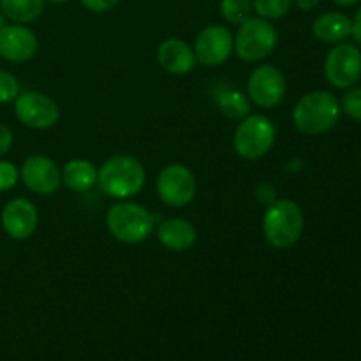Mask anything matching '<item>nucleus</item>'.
<instances>
[{"label": "nucleus", "instance_id": "nucleus-1", "mask_svg": "<svg viewBox=\"0 0 361 361\" xmlns=\"http://www.w3.org/2000/svg\"><path fill=\"white\" fill-rule=\"evenodd\" d=\"M147 169L134 155L118 154L106 159L97 169V185L108 197L116 201L130 200L143 190Z\"/></svg>", "mask_w": 361, "mask_h": 361}, {"label": "nucleus", "instance_id": "nucleus-2", "mask_svg": "<svg viewBox=\"0 0 361 361\" xmlns=\"http://www.w3.org/2000/svg\"><path fill=\"white\" fill-rule=\"evenodd\" d=\"M261 229L268 245L277 250H288L302 238L305 215L296 201L275 200L264 210Z\"/></svg>", "mask_w": 361, "mask_h": 361}, {"label": "nucleus", "instance_id": "nucleus-3", "mask_svg": "<svg viewBox=\"0 0 361 361\" xmlns=\"http://www.w3.org/2000/svg\"><path fill=\"white\" fill-rule=\"evenodd\" d=\"M341 101L328 90H314L300 97L293 109V123L307 136H319L338 123Z\"/></svg>", "mask_w": 361, "mask_h": 361}, {"label": "nucleus", "instance_id": "nucleus-4", "mask_svg": "<svg viewBox=\"0 0 361 361\" xmlns=\"http://www.w3.org/2000/svg\"><path fill=\"white\" fill-rule=\"evenodd\" d=\"M106 226L116 242L137 245L150 238L155 228V219L143 204L123 200L109 208L106 214Z\"/></svg>", "mask_w": 361, "mask_h": 361}, {"label": "nucleus", "instance_id": "nucleus-5", "mask_svg": "<svg viewBox=\"0 0 361 361\" xmlns=\"http://www.w3.org/2000/svg\"><path fill=\"white\" fill-rule=\"evenodd\" d=\"M277 141V127L270 116L250 113L240 120L233 134V148L245 161H257L274 148Z\"/></svg>", "mask_w": 361, "mask_h": 361}, {"label": "nucleus", "instance_id": "nucleus-6", "mask_svg": "<svg viewBox=\"0 0 361 361\" xmlns=\"http://www.w3.org/2000/svg\"><path fill=\"white\" fill-rule=\"evenodd\" d=\"M279 46V32L271 21L250 16L238 25L235 37V53L240 60L257 63L274 55Z\"/></svg>", "mask_w": 361, "mask_h": 361}, {"label": "nucleus", "instance_id": "nucleus-7", "mask_svg": "<svg viewBox=\"0 0 361 361\" xmlns=\"http://www.w3.org/2000/svg\"><path fill=\"white\" fill-rule=\"evenodd\" d=\"M155 190L162 204L169 208H183L196 197L197 182L194 173L185 164L164 166L155 180Z\"/></svg>", "mask_w": 361, "mask_h": 361}, {"label": "nucleus", "instance_id": "nucleus-8", "mask_svg": "<svg viewBox=\"0 0 361 361\" xmlns=\"http://www.w3.org/2000/svg\"><path fill=\"white\" fill-rule=\"evenodd\" d=\"M14 115L21 126L34 130H48L60 120L59 104L37 90L20 92L14 99Z\"/></svg>", "mask_w": 361, "mask_h": 361}, {"label": "nucleus", "instance_id": "nucleus-9", "mask_svg": "<svg viewBox=\"0 0 361 361\" xmlns=\"http://www.w3.org/2000/svg\"><path fill=\"white\" fill-rule=\"evenodd\" d=\"M288 92V83L279 67L261 63L247 78V97L259 108L270 109L281 104Z\"/></svg>", "mask_w": 361, "mask_h": 361}, {"label": "nucleus", "instance_id": "nucleus-10", "mask_svg": "<svg viewBox=\"0 0 361 361\" xmlns=\"http://www.w3.org/2000/svg\"><path fill=\"white\" fill-rule=\"evenodd\" d=\"M324 76L328 83L341 90L353 88L361 78V49L351 42L335 44L324 60Z\"/></svg>", "mask_w": 361, "mask_h": 361}, {"label": "nucleus", "instance_id": "nucleus-11", "mask_svg": "<svg viewBox=\"0 0 361 361\" xmlns=\"http://www.w3.org/2000/svg\"><path fill=\"white\" fill-rule=\"evenodd\" d=\"M194 55L204 67H219L228 62L235 53V37L224 25H208L194 41Z\"/></svg>", "mask_w": 361, "mask_h": 361}, {"label": "nucleus", "instance_id": "nucleus-12", "mask_svg": "<svg viewBox=\"0 0 361 361\" xmlns=\"http://www.w3.org/2000/svg\"><path fill=\"white\" fill-rule=\"evenodd\" d=\"M20 180L37 196H53L62 185V168L46 155H30L20 168Z\"/></svg>", "mask_w": 361, "mask_h": 361}, {"label": "nucleus", "instance_id": "nucleus-13", "mask_svg": "<svg viewBox=\"0 0 361 361\" xmlns=\"http://www.w3.org/2000/svg\"><path fill=\"white\" fill-rule=\"evenodd\" d=\"M0 222L11 240L25 242L35 233L39 226V212L27 197H14L7 201L0 214Z\"/></svg>", "mask_w": 361, "mask_h": 361}, {"label": "nucleus", "instance_id": "nucleus-14", "mask_svg": "<svg viewBox=\"0 0 361 361\" xmlns=\"http://www.w3.org/2000/svg\"><path fill=\"white\" fill-rule=\"evenodd\" d=\"M39 39L27 25H6L0 30V56L11 63H25L37 53Z\"/></svg>", "mask_w": 361, "mask_h": 361}, {"label": "nucleus", "instance_id": "nucleus-15", "mask_svg": "<svg viewBox=\"0 0 361 361\" xmlns=\"http://www.w3.org/2000/svg\"><path fill=\"white\" fill-rule=\"evenodd\" d=\"M157 62L166 73L173 76H187L197 66L192 46L178 37L166 39L159 44Z\"/></svg>", "mask_w": 361, "mask_h": 361}, {"label": "nucleus", "instance_id": "nucleus-16", "mask_svg": "<svg viewBox=\"0 0 361 361\" xmlns=\"http://www.w3.org/2000/svg\"><path fill=\"white\" fill-rule=\"evenodd\" d=\"M157 240L171 252H185L197 242V229L183 217L164 219L157 228Z\"/></svg>", "mask_w": 361, "mask_h": 361}, {"label": "nucleus", "instance_id": "nucleus-17", "mask_svg": "<svg viewBox=\"0 0 361 361\" xmlns=\"http://www.w3.org/2000/svg\"><path fill=\"white\" fill-rule=\"evenodd\" d=\"M312 34L317 41L324 44H341L351 37L353 23L345 14L331 11L316 18L312 25Z\"/></svg>", "mask_w": 361, "mask_h": 361}, {"label": "nucleus", "instance_id": "nucleus-18", "mask_svg": "<svg viewBox=\"0 0 361 361\" xmlns=\"http://www.w3.org/2000/svg\"><path fill=\"white\" fill-rule=\"evenodd\" d=\"M62 183L73 192H88L97 185V168L88 159H71L62 168Z\"/></svg>", "mask_w": 361, "mask_h": 361}, {"label": "nucleus", "instance_id": "nucleus-19", "mask_svg": "<svg viewBox=\"0 0 361 361\" xmlns=\"http://www.w3.org/2000/svg\"><path fill=\"white\" fill-rule=\"evenodd\" d=\"M44 0H0V11L13 23L27 25L44 13Z\"/></svg>", "mask_w": 361, "mask_h": 361}, {"label": "nucleus", "instance_id": "nucleus-20", "mask_svg": "<svg viewBox=\"0 0 361 361\" xmlns=\"http://www.w3.org/2000/svg\"><path fill=\"white\" fill-rule=\"evenodd\" d=\"M250 99L247 94L240 90H222L217 95V106L222 115L229 120H243L247 115H250Z\"/></svg>", "mask_w": 361, "mask_h": 361}, {"label": "nucleus", "instance_id": "nucleus-21", "mask_svg": "<svg viewBox=\"0 0 361 361\" xmlns=\"http://www.w3.org/2000/svg\"><path fill=\"white\" fill-rule=\"evenodd\" d=\"M219 13L222 20L231 25H242L252 16V0H221Z\"/></svg>", "mask_w": 361, "mask_h": 361}, {"label": "nucleus", "instance_id": "nucleus-22", "mask_svg": "<svg viewBox=\"0 0 361 361\" xmlns=\"http://www.w3.org/2000/svg\"><path fill=\"white\" fill-rule=\"evenodd\" d=\"M293 0H252L254 13L268 21L281 20L291 11Z\"/></svg>", "mask_w": 361, "mask_h": 361}, {"label": "nucleus", "instance_id": "nucleus-23", "mask_svg": "<svg viewBox=\"0 0 361 361\" xmlns=\"http://www.w3.org/2000/svg\"><path fill=\"white\" fill-rule=\"evenodd\" d=\"M20 81L9 71L0 69V104H9L20 95Z\"/></svg>", "mask_w": 361, "mask_h": 361}, {"label": "nucleus", "instance_id": "nucleus-24", "mask_svg": "<svg viewBox=\"0 0 361 361\" xmlns=\"http://www.w3.org/2000/svg\"><path fill=\"white\" fill-rule=\"evenodd\" d=\"M341 109L349 118L361 122V87L348 88L341 101Z\"/></svg>", "mask_w": 361, "mask_h": 361}, {"label": "nucleus", "instance_id": "nucleus-25", "mask_svg": "<svg viewBox=\"0 0 361 361\" xmlns=\"http://www.w3.org/2000/svg\"><path fill=\"white\" fill-rule=\"evenodd\" d=\"M20 182V169L9 161H0V192H6L16 187Z\"/></svg>", "mask_w": 361, "mask_h": 361}, {"label": "nucleus", "instance_id": "nucleus-26", "mask_svg": "<svg viewBox=\"0 0 361 361\" xmlns=\"http://www.w3.org/2000/svg\"><path fill=\"white\" fill-rule=\"evenodd\" d=\"M81 6L85 9L92 11V13H108V11L115 9L118 6L120 0H80Z\"/></svg>", "mask_w": 361, "mask_h": 361}, {"label": "nucleus", "instance_id": "nucleus-27", "mask_svg": "<svg viewBox=\"0 0 361 361\" xmlns=\"http://www.w3.org/2000/svg\"><path fill=\"white\" fill-rule=\"evenodd\" d=\"M13 143H14L13 130H11L7 126H4V123H0V157L9 154V150L13 148Z\"/></svg>", "mask_w": 361, "mask_h": 361}, {"label": "nucleus", "instance_id": "nucleus-28", "mask_svg": "<svg viewBox=\"0 0 361 361\" xmlns=\"http://www.w3.org/2000/svg\"><path fill=\"white\" fill-rule=\"evenodd\" d=\"M351 23H353L351 37L356 41V46H358V48H361V7H360L358 11H356L355 20H353Z\"/></svg>", "mask_w": 361, "mask_h": 361}, {"label": "nucleus", "instance_id": "nucleus-29", "mask_svg": "<svg viewBox=\"0 0 361 361\" xmlns=\"http://www.w3.org/2000/svg\"><path fill=\"white\" fill-rule=\"evenodd\" d=\"M321 0H293V4H295L296 7H298L300 11H312L316 9L317 6H319Z\"/></svg>", "mask_w": 361, "mask_h": 361}, {"label": "nucleus", "instance_id": "nucleus-30", "mask_svg": "<svg viewBox=\"0 0 361 361\" xmlns=\"http://www.w3.org/2000/svg\"><path fill=\"white\" fill-rule=\"evenodd\" d=\"M331 2H335L337 6H342V7H349V6H356V4H360L361 0H331Z\"/></svg>", "mask_w": 361, "mask_h": 361}, {"label": "nucleus", "instance_id": "nucleus-31", "mask_svg": "<svg viewBox=\"0 0 361 361\" xmlns=\"http://www.w3.org/2000/svg\"><path fill=\"white\" fill-rule=\"evenodd\" d=\"M6 20H7V18L6 16H4V13H2V11H0V30H2V28L4 27H6Z\"/></svg>", "mask_w": 361, "mask_h": 361}, {"label": "nucleus", "instance_id": "nucleus-32", "mask_svg": "<svg viewBox=\"0 0 361 361\" xmlns=\"http://www.w3.org/2000/svg\"><path fill=\"white\" fill-rule=\"evenodd\" d=\"M44 2H49V4H66V2H69V0H44Z\"/></svg>", "mask_w": 361, "mask_h": 361}]
</instances>
